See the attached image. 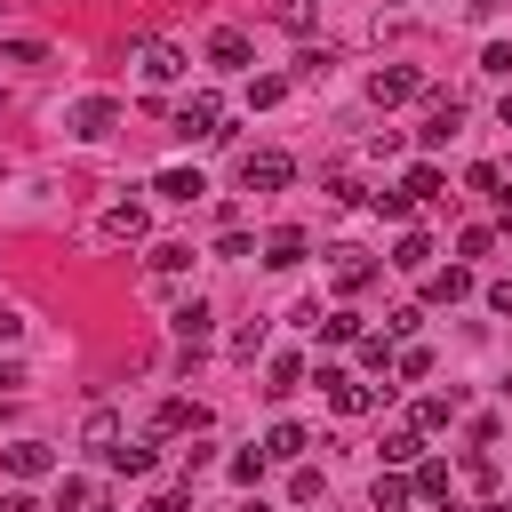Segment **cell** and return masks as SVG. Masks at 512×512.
<instances>
[{
    "instance_id": "obj_1",
    "label": "cell",
    "mask_w": 512,
    "mask_h": 512,
    "mask_svg": "<svg viewBox=\"0 0 512 512\" xmlns=\"http://www.w3.org/2000/svg\"><path fill=\"white\" fill-rule=\"evenodd\" d=\"M176 136H184V144H224V136H232V128H224V104H216V96H192V104L176 112Z\"/></svg>"
},
{
    "instance_id": "obj_2",
    "label": "cell",
    "mask_w": 512,
    "mask_h": 512,
    "mask_svg": "<svg viewBox=\"0 0 512 512\" xmlns=\"http://www.w3.org/2000/svg\"><path fill=\"white\" fill-rule=\"evenodd\" d=\"M320 392H328L336 416H368V408H376V384H360V376H344V368H328V360H320Z\"/></svg>"
},
{
    "instance_id": "obj_3",
    "label": "cell",
    "mask_w": 512,
    "mask_h": 512,
    "mask_svg": "<svg viewBox=\"0 0 512 512\" xmlns=\"http://www.w3.org/2000/svg\"><path fill=\"white\" fill-rule=\"evenodd\" d=\"M288 176H296L288 152H240V184H248V192H280Z\"/></svg>"
},
{
    "instance_id": "obj_4",
    "label": "cell",
    "mask_w": 512,
    "mask_h": 512,
    "mask_svg": "<svg viewBox=\"0 0 512 512\" xmlns=\"http://www.w3.org/2000/svg\"><path fill=\"white\" fill-rule=\"evenodd\" d=\"M136 72L160 88V80H176V72H184V48H176V40H136Z\"/></svg>"
},
{
    "instance_id": "obj_5",
    "label": "cell",
    "mask_w": 512,
    "mask_h": 512,
    "mask_svg": "<svg viewBox=\"0 0 512 512\" xmlns=\"http://www.w3.org/2000/svg\"><path fill=\"white\" fill-rule=\"evenodd\" d=\"M328 272H336V288L352 296V288L376 280V256H368V248H328Z\"/></svg>"
},
{
    "instance_id": "obj_6",
    "label": "cell",
    "mask_w": 512,
    "mask_h": 512,
    "mask_svg": "<svg viewBox=\"0 0 512 512\" xmlns=\"http://www.w3.org/2000/svg\"><path fill=\"white\" fill-rule=\"evenodd\" d=\"M0 464H8V480H40V472H56V456H48L40 440H8Z\"/></svg>"
},
{
    "instance_id": "obj_7",
    "label": "cell",
    "mask_w": 512,
    "mask_h": 512,
    "mask_svg": "<svg viewBox=\"0 0 512 512\" xmlns=\"http://www.w3.org/2000/svg\"><path fill=\"white\" fill-rule=\"evenodd\" d=\"M208 64H216V72H248V32H240V24L208 32Z\"/></svg>"
},
{
    "instance_id": "obj_8",
    "label": "cell",
    "mask_w": 512,
    "mask_h": 512,
    "mask_svg": "<svg viewBox=\"0 0 512 512\" xmlns=\"http://www.w3.org/2000/svg\"><path fill=\"white\" fill-rule=\"evenodd\" d=\"M464 128V104L456 96H432V112H424V128H416V144H448Z\"/></svg>"
},
{
    "instance_id": "obj_9",
    "label": "cell",
    "mask_w": 512,
    "mask_h": 512,
    "mask_svg": "<svg viewBox=\"0 0 512 512\" xmlns=\"http://www.w3.org/2000/svg\"><path fill=\"white\" fill-rule=\"evenodd\" d=\"M200 424H208V416H200L192 400H160V408H152V440H176V432H200Z\"/></svg>"
},
{
    "instance_id": "obj_10",
    "label": "cell",
    "mask_w": 512,
    "mask_h": 512,
    "mask_svg": "<svg viewBox=\"0 0 512 512\" xmlns=\"http://www.w3.org/2000/svg\"><path fill=\"white\" fill-rule=\"evenodd\" d=\"M416 88H424V80H416V72H408V64H384V72H376V80H368V96H376V104H408V96H416Z\"/></svg>"
},
{
    "instance_id": "obj_11",
    "label": "cell",
    "mask_w": 512,
    "mask_h": 512,
    "mask_svg": "<svg viewBox=\"0 0 512 512\" xmlns=\"http://www.w3.org/2000/svg\"><path fill=\"white\" fill-rule=\"evenodd\" d=\"M112 120H120V104H112V96H88V104L72 112V136H88V144H96V136H112Z\"/></svg>"
},
{
    "instance_id": "obj_12",
    "label": "cell",
    "mask_w": 512,
    "mask_h": 512,
    "mask_svg": "<svg viewBox=\"0 0 512 512\" xmlns=\"http://www.w3.org/2000/svg\"><path fill=\"white\" fill-rule=\"evenodd\" d=\"M304 248H312V240H304L296 224H280V232L264 240V264H272V272H288V264H304Z\"/></svg>"
},
{
    "instance_id": "obj_13",
    "label": "cell",
    "mask_w": 512,
    "mask_h": 512,
    "mask_svg": "<svg viewBox=\"0 0 512 512\" xmlns=\"http://www.w3.org/2000/svg\"><path fill=\"white\" fill-rule=\"evenodd\" d=\"M168 328H176L184 344H208V328H216V312H208V304L192 296V304H176V312H168Z\"/></svg>"
},
{
    "instance_id": "obj_14",
    "label": "cell",
    "mask_w": 512,
    "mask_h": 512,
    "mask_svg": "<svg viewBox=\"0 0 512 512\" xmlns=\"http://www.w3.org/2000/svg\"><path fill=\"white\" fill-rule=\"evenodd\" d=\"M80 448L112 456V448H120V416H112V408H88V424H80Z\"/></svg>"
},
{
    "instance_id": "obj_15",
    "label": "cell",
    "mask_w": 512,
    "mask_h": 512,
    "mask_svg": "<svg viewBox=\"0 0 512 512\" xmlns=\"http://www.w3.org/2000/svg\"><path fill=\"white\" fill-rule=\"evenodd\" d=\"M408 496H416V480H400V472H376L368 480V504L376 512H408Z\"/></svg>"
},
{
    "instance_id": "obj_16",
    "label": "cell",
    "mask_w": 512,
    "mask_h": 512,
    "mask_svg": "<svg viewBox=\"0 0 512 512\" xmlns=\"http://www.w3.org/2000/svg\"><path fill=\"white\" fill-rule=\"evenodd\" d=\"M160 200H200L208 184H200V168H160V184H152Z\"/></svg>"
},
{
    "instance_id": "obj_17",
    "label": "cell",
    "mask_w": 512,
    "mask_h": 512,
    "mask_svg": "<svg viewBox=\"0 0 512 512\" xmlns=\"http://www.w3.org/2000/svg\"><path fill=\"white\" fill-rule=\"evenodd\" d=\"M424 296H432V304H456V296H472V272H464V264H448V272H432V280H424Z\"/></svg>"
},
{
    "instance_id": "obj_18",
    "label": "cell",
    "mask_w": 512,
    "mask_h": 512,
    "mask_svg": "<svg viewBox=\"0 0 512 512\" xmlns=\"http://www.w3.org/2000/svg\"><path fill=\"white\" fill-rule=\"evenodd\" d=\"M456 408H464V392H456V384H448L440 400H416V432H440V424H448Z\"/></svg>"
},
{
    "instance_id": "obj_19",
    "label": "cell",
    "mask_w": 512,
    "mask_h": 512,
    "mask_svg": "<svg viewBox=\"0 0 512 512\" xmlns=\"http://www.w3.org/2000/svg\"><path fill=\"white\" fill-rule=\"evenodd\" d=\"M312 440H304V424H272V440H264V456H280V464H296Z\"/></svg>"
},
{
    "instance_id": "obj_20",
    "label": "cell",
    "mask_w": 512,
    "mask_h": 512,
    "mask_svg": "<svg viewBox=\"0 0 512 512\" xmlns=\"http://www.w3.org/2000/svg\"><path fill=\"white\" fill-rule=\"evenodd\" d=\"M104 240H144V208H136V200L112 208V216H104Z\"/></svg>"
},
{
    "instance_id": "obj_21",
    "label": "cell",
    "mask_w": 512,
    "mask_h": 512,
    "mask_svg": "<svg viewBox=\"0 0 512 512\" xmlns=\"http://www.w3.org/2000/svg\"><path fill=\"white\" fill-rule=\"evenodd\" d=\"M392 264H400V272H424V264H432V240H424V232H400Z\"/></svg>"
},
{
    "instance_id": "obj_22",
    "label": "cell",
    "mask_w": 512,
    "mask_h": 512,
    "mask_svg": "<svg viewBox=\"0 0 512 512\" xmlns=\"http://www.w3.org/2000/svg\"><path fill=\"white\" fill-rule=\"evenodd\" d=\"M104 496L88 488V480H56V512H96Z\"/></svg>"
},
{
    "instance_id": "obj_23",
    "label": "cell",
    "mask_w": 512,
    "mask_h": 512,
    "mask_svg": "<svg viewBox=\"0 0 512 512\" xmlns=\"http://www.w3.org/2000/svg\"><path fill=\"white\" fill-rule=\"evenodd\" d=\"M296 384H304V360H296V352H280V360H272V384H264V392L280 400V392H296Z\"/></svg>"
},
{
    "instance_id": "obj_24",
    "label": "cell",
    "mask_w": 512,
    "mask_h": 512,
    "mask_svg": "<svg viewBox=\"0 0 512 512\" xmlns=\"http://www.w3.org/2000/svg\"><path fill=\"white\" fill-rule=\"evenodd\" d=\"M400 192H408V200H440V168H408Z\"/></svg>"
},
{
    "instance_id": "obj_25",
    "label": "cell",
    "mask_w": 512,
    "mask_h": 512,
    "mask_svg": "<svg viewBox=\"0 0 512 512\" xmlns=\"http://www.w3.org/2000/svg\"><path fill=\"white\" fill-rule=\"evenodd\" d=\"M352 336H360L352 312H320V344H352Z\"/></svg>"
},
{
    "instance_id": "obj_26",
    "label": "cell",
    "mask_w": 512,
    "mask_h": 512,
    "mask_svg": "<svg viewBox=\"0 0 512 512\" xmlns=\"http://www.w3.org/2000/svg\"><path fill=\"white\" fill-rule=\"evenodd\" d=\"M416 440H424L416 424H408V432H384V464H416Z\"/></svg>"
},
{
    "instance_id": "obj_27",
    "label": "cell",
    "mask_w": 512,
    "mask_h": 512,
    "mask_svg": "<svg viewBox=\"0 0 512 512\" xmlns=\"http://www.w3.org/2000/svg\"><path fill=\"white\" fill-rule=\"evenodd\" d=\"M448 488H456L448 464H416V496H448Z\"/></svg>"
},
{
    "instance_id": "obj_28",
    "label": "cell",
    "mask_w": 512,
    "mask_h": 512,
    "mask_svg": "<svg viewBox=\"0 0 512 512\" xmlns=\"http://www.w3.org/2000/svg\"><path fill=\"white\" fill-rule=\"evenodd\" d=\"M184 264H192L184 240H160V248H152V272H184Z\"/></svg>"
},
{
    "instance_id": "obj_29",
    "label": "cell",
    "mask_w": 512,
    "mask_h": 512,
    "mask_svg": "<svg viewBox=\"0 0 512 512\" xmlns=\"http://www.w3.org/2000/svg\"><path fill=\"white\" fill-rule=\"evenodd\" d=\"M104 464H112V472H152V448H128V440H120Z\"/></svg>"
},
{
    "instance_id": "obj_30",
    "label": "cell",
    "mask_w": 512,
    "mask_h": 512,
    "mask_svg": "<svg viewBox=\"0 0 512 512\" xmlns=\"http://www.w3.org/2000/svg\"><path fill=\"white\" fill-rule=\"evenodd\" d=\"M264 464H272V456H264V448H248V456H232V480H248V488H256V480H264Z\"/></svg>"
},
{
    "instance_id": "obj_31",
    "label": "cell",
    "mask_w": 512,
    "mask_h": 512,
    "mask_svg": "<svg viewBox=\"0 0 512 512\" xmlns=\"http://www.w3.org/2000/svg\"><path fill=\"white\" fill-rule=\"evenodd\" d=\"M288 496H296V504H320V472H312V464H296V480H288Z\"/></svg>"
},
{
    "instance_id": "obj_32",
    "label": "cell",
    "mask_w": 512,
    "mask_h": 512,
    "mask_svg": "<svg viewBox=\"0 0 512 512\" xmlns=\"http://www.w3.org/2000/svg\"><path fill=\"white\" fill-rule=\"evenodd\" d=\"M272 16H280L288 32H304V24H312V0H272Z\"/></svg>"
},
{
    "instance_id": "obj_33",
    "label": "cell",
    "mask_w": 512,
    "mask_h": 512,
    "mask_svg": "<svg viewBox=\"0 0 512 512\" xmlns=\"http://www.w3.org/2000/svg\"><path fill=\"white\" fill-rule=\"evenodd\" d=\"M368 200H376V216H392V224H400V216H408V208H416V200H408V192H368Z\"/></svg>"
},
{
    "instance_id": "obj_34",
    "label": "cell",
    "mask_w": 512,
    "mask_h": 512,
    "mask_svg": "<svg viewBox=\"0 0 512 512\" xmlns=\"http://www.w3.org/2000/svg\"><path fill=\"white\" fill-rule=\"evenodd\" d=\"M232 352H240V360H256V352H264V320H248V328L232 336Z\"/></svg>"
},
{
    "instance_id": "obj_35",
    "label": "cell",
    "mask_w": 512,
    "mask_h": 512,
    "mask_svg": "<svg viewBox=\"0 0 512 512\" xmlns=\"http://www.w3.org/2000/svg\"><path fill=\"white\" fill-rule=\"evenodd\" d=\"M480 72H496V80H504V72H512V48H504V40H488V56H480Z\"/></svg>"
},
{
    "instance_id": "obj_36",
    "label": "cell",
    "mask_w": 512,
    "mask_h": 512,
    "mask_svg": "<svg viewBox=\"0 0 512 512\" xmlns=\"http://www.w3.org/2000/svg\"><path fill=\"white\" fill-rule=\"evenodd\" d=\"M488 312H504V320H512V280H488Z\"/></svg>"
},
{
    "instance_id": "obj_37",
    "label": "cell",
    "mask_w": 512,
    "mask_h": 512,
    "mask_svg": "<svg viewBox=\"0 0 512 512\" xmlns=\"http://www.w3.org/2000/svg\"><path fill=\"white\" fill-rule=\"evenodd\" d=\"M0 512H40V504H32V496H24V488H16V496H8V504H0Z\"/></svg>"
},
{
    "instance_id": "obj_38",
    "label": "cell",
    "mask_w": 512,
    "mask_h": 512,
    "mask_svg": "<svg viewBox=\"0 0 512 512\" xmlns=\"http://www.w3.org/2000/svg\"><path fill=\"white\" fill-rule=\"evenodd\" d=\"M496 120H504V128H512V88H504V104H496Z\"/></svg>"
},
{
    "instance_id": "obj_39",
    "label": "cell",
    "mask_w": 512,
    "mask_h": 512,
    "mask_svg": "<svg viewBox=\"0 0 512 512\" xmlns=\"http://www.w3.org/2000/svg\"><path fill=\"white\" fill-rule=\"evenodd\" d=\"M8 336H16V312H0V344H8Z\"/></svg>"
},
{
    "instance_id": "obj_40",
    "label": "cell",
    "mask_w": 512,
    "mask_h": 512,
    "mask_svg": "<svg viewBox=\"0 0 512 512\" xmlns=\"http://www.w3.org/2000/svg\"><path fill=\"white\" fill-rule=\"evenodd\" d=\"M472 512H504V496H496V504H472Z\"/></svg>"
},
{
    "instance_id": "obj_41",
    "label": "cell",
    "mask_w": 512,
    "mask_h": 512,
    "mask_svg": "<svg viewBox=\"0 0 512 512\" xmlns=\"http://www.w3.org/2000/svg\"><path fill=\"white\" fill-rule=\"evenodd\" d=\"M504 400H512V376H504Z\"/></svg>"
},
{
    "instance_id": "obj_42",
    "label": "cell",
    "mask_w": 512,
    "mask_h": 512,
    "mask_svg": "<svg viewBox=\"0 0 512 512\" xmlns=\"http://www.w3.org/2000/svg\"><path fill=\"white\" fill-rule=\"evenodd\" d=\"M504 512H512V496H504Z\"/></svg>"
}]
</instances>
